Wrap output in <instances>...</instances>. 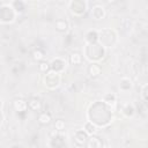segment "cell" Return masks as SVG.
Masks as SVG:
<instances>
[{"label": "cell", "instance_id": "cell-22", "mask_svg": "<svg viewBox=\"0 0 148 148\" xmlns=\"http://www.w3.org/2000/svg\"><path fill=\"white\" fill-rule=\"evenodd\" d=\"M121 112H123V114H124L126 118H131V117L134 116L135 109H134V106H133L132 104H125V105H123V108H121Z\"/></svg>", "mask_w": 148, "mask_h": 148}, {"label": "cell", "instance_id": "cell-26", "mask_svg": "<svg viewBox=\"0 0 148 148\" xmlns=\"http://www.w3.org/2000/svg\"><path fill=\"white\" fill-rule=\"evenodd\" d=\"M38 71L40 73H47L50 71V62L46 61V60H43L40 62H38Z\"/></svg>", "mask_w": 148, "mask_h": 148}, {"label": "cell", "instance_id": "cell-6", "mask_svg": "<svg viewBox=\"0 0 148 148\" xmlns=\"http://www.w3.org/2000/svg\"><path fill=\"white\" fill-rule=\"evenodd\" d=\"M69 10L72 15L76 17H81L87 13L88 3L84 0H73L69 2Z\"/></svg>", "mask_w": 148, "mask_h": 148}, {"label": "cell", "instance_id": "cell-21", "mask_svg": "<svg viewBox=\"0 0 148 148\" xmlns=\"http://www.w3.org/2000/svg\"><path fill=\"white\" fill-rule=\"evenodd\" d=\"M89 136L90 135H95L96 134V132H97V130H98V127L96 126V125H94L92 123H90V121H88L87 120V123L84 124V126H83V128H82Z\"/></svg>", "mask_w": 148, "mask_h": 148}, {"label": "cell", "instance_id": "cell-9", "mask_svg": "<svg viewBox=\"0 0 148 148\" xmlns=\"http://www.w3.org/2000/svg\"><path fill=\"white\" fill-rule=\"evenodd\" d=\"M88 138H89V135H88L83 130H77V131H75L74 134H73V141H74V143H75L77 147H83V146H86Z\"/></svg>", "mask_w": 148, "mask_h": 148}, {"label": "cell", "instance_id": "cell-24", "mask_svg": "<svg viewBox=\"0 0 148 148\" xmlns=\"http://www.w3.org/2000/svg\"><path fill=\"white\" fill-rule=\"evenodd\" d=\"M32 58H34V60L40 62V61H43L44 58H45V52H44L42 49H35V50L32 51Z\"/></svg>", "mask_w": 148, "mask_h": 148}, {"label": "cell", "instance_id": "cell-12", "mask_svg": "<svg viewBox=\"0 0 148 148\" xmlns=\"http://www.w3.org/2000/svg\"><path fill=\"white\" fill-rule=\"evenodd\" d=\"M28 109L34 112H40L43 109V102L38 97H31L28 101Z\"/></svg>", "mask_w": 148, "mask_h": 148}, {"label": "cell", "instance_id": "cell-18", "mask_svg": "<svg viewBox=\"0 0 148 148\" xmlns=\"http://www.w3.org/2000/svg\"><path fill=\"white\" fill-rule=\"evenodd\" d=\"M69 64L73 65V66H79L82 64L83 61V56L80 53V52H72L71 56H69Z\"/></svg>", "mask_w": 148, "mask_h": 148}, {"label": "cell", "instance_id": "cell-25", "mask_svg": "<svg viewBox=\"0 0 148 148\" xmlns=\"http://www.w3.org/2000/svg\"><path fill=\"white\" fill-rule=\"evenodd\" d=\"M65 128H66V123H65V120H62V119H57V120L54 121V131L61 133V132L65 131Z\"/></svg>", "mask_w": 148, "mask_h": 148}, {"label": "cell", "instance_id": "cell-2", "mask_svg": "<svg viewBox=\"0 0 148 148\" xmlns=\"http://www.w3.org/2000/svg\"><path fill=\"white\" fill-rule=\"evenodd\" d=\"M106 54V49H104L101 44H86L83 50V56L90 62H98L104 59Z\"/></svg>", "mask_w": 148, "mask_h": 148}, {"label": "cell", "instance_id": "cell-3", "mask_svg": "<svg viewBox=\"0 0 148 148\" xmlns=\"http://www.w3.org/2000/svg\"><path fill=\"white\" fill-rule=\"evenodd\" d=\"M97 32H98V44H101L104 49L112 47L117 43L118 36L113 29L104 28Z\"/></svg>", "mask_w": 148, "mask_h": 148}, {"label": "cell", "instance_id": "cell-1", "mask_svg": "<svg viewBox=\"0 0 148 148\" xmlns=\"http://www.w3.org/2000/svg\"><path fill=\"white\" fill-rule=\"evenodd\" d=\"M87 119L97 127H108L113 120V109L103 101H96L88 108Z\"/></svg>", "mask_w": 148, "mask_h": 148}, {"label": "cell", "instance_id": "cell-14", "mask_svg": "<svg viewBox=\"0 0 148 148\" xmlns=\"http://www.w3.org/2000/svg\"><path fill=\"white\" fill-rule=\"evenodd\" d=\"M88 74L92 79L98 77L102 74V66L99 65V62H90L88 67Z\"/></svg>", "mask_w": 148, "mask_h": 148}, {"label": "cell", "instance_id": "cell-15", "mask_svg": "<svg viewBox=\"0 0 148 148\" xmlns=\"http://www.w3.org/2000/svg\"><path fill=\"white\" fill-rule=\"evenodd\" d=\"M54 27H56V30L58 32H66L69 28V23L65 18H58L54 23Z\"/></svg>", "mask_w": 148, "mask_h": 148}, {"label": "cell", "instance_id": "cell-7", "mask_svg": "<svg viewBox=\"0 0 148 148\" xmlns=\"http://www.w3.org/2000/svg\"><path fill=\"white\" fill-rule=\"evenodd\" d=\"M56 134H53L50 139V147L51 148H66V136L62 135L59 132H54Z\"/></svg>", "mask_w": 148, "mask_h": 148}, {"label": "cell", "instance_id": "cell-11", "mask_svg": "<svg viewBox=\"0 0 148 148\" xmlns=\"http://www.w3.org/2000/svg\"><path fill=\"white\" fill-rule=\"evenodd\" d=\"M90 14H91V17L94 20H103L105 16H106V12H105V8L101 5H96L91 8L90 10Z\"/></svg>", "mask_w": 148, "mask_h": 148}, {"label": "cell", "instance_id": "cell-23", "mask_svg": "<svg viewBox=\"0 0 148 148\" xmlns=\"http://www.w3.org/2000/svg\"><path fill=\"white\" fill-rule=\"evenodd\" d=\"M10 6L13 7V9L15 10V13L16 14H21V13H23L24 12V9H25V5H24V2L23 1H13L12 3H10Z\"/></svg>", "mask_w": 148, "mask_h": 148}, {"label": "cell", "instance_id": "cell-20", "mask_svg": "<svg viewBox=\"0 0 148 148\" xmlns=\"http://www.w3.org/2000/svg\"><path fill=\"white\" fill-rule=\"evenodd\" d=\"M103 102L106 103L109 106H111V108L113 109V108L116 106V104H117V97H116V95H114L113 92H109V94H106V95L104 96Z\"/></svg>", "mask_w": 148, "mask_h": 148}, {"label": "cell", "instance_id": "cell-28", "mask_svg": "<svg viewBox=\"0 0 148 148\" xmlns=\"http://www.w3.org/2000/svg\"><path fill=\"white\" fill-rule=\"evenodd\" d=\"M2 121H3V114H2V112H1V110H0V125L2 124Z\"/></svg>", "mask_w": 148, "mask_h": 148}, {"label": "cell", "instance_id": "cell-13", "mask_svg": "<svg viewBox=\"0 0 148 148\" xmlns=\"http://www.w3.org/2000/svg\"><path fill=\"white\" fill-rule=\"evenodd\" d=\"M87 148H103V141L97 135H90L86 143Z\"/></svg>", "mask_w": 148, "mask_h": 148}, {"label": "cell", "instance_id": "cell-29", "mask_svg": "<svg viewBox=\"0 0 148 148\" xmlns=\"http://www.w3.org/2000/svg\"><path fill=\"white\" fill-rule=\"evenodd\" d=\"M1 106H2V98L0 97V110H1Z\"/></svg>", "mask_w": 148, "mask_h": 148}, {"label": "cell", "instance_id": "cell-17", "mask_svg": "<svg viewBox=\"0 0 148 148\" xmlns=\"http://www.w3.org/2000/svg\"><path fill=\"white\" fill-rule=\"evenodd\" d=\"M38 123L43 126H47L52 123V116L50 112H39L38 114Z\"/></svg>", "mask_w": 148, "mask_h": 148}, {"label": "cell", "instance_id": "cell-10", "mask_svg": "<svg viewBox=\"0 0 148 148\" xmlns=\"http://www.w3.org/2000/svg\"><path fill=\"white\" fill-rule=\"evenodd\" d=\"M13 109L17 112V113H24L28 110V101L24 98H15L13 101Z\"/></svg>", "mask_w": 148, "mask_h": 148}, {"label": "cell", "instance_id": "cell-19", "mask_svg": "<svg viewBox=\"0 0 148 148\" xmlns=\"http://www.w3.org/2000/svg\"><path fill=\"white\" fill-rule=\"evenodd\" d=\"M132 88V81L130 77H121L119 81V89L123 91H128Z\"/></svg>", "mask_w": 148, "mask_h": 148}, {"label": "cell", "instance_id": "cell-27", "mask_svg": "<svg viewBox=\"0 0 148 148\" xmlns=\"http://www.w3.org/2000/svg\"><path fill=\"white\" fill-rule=\"evenodd\" d=\"M147 91H148V84L147 83H145L142 87H141V98H142V101H143V103H147V101H148V94H147Z\"/></svg>", "mask_w": 148, "mask_h": 148}, {"label": "cell", "instance_id": "cell-8", "mask_svg": "<svg viewBox=\"0 0 148 148\" xmlns=\"http://www.w3.org/2000/svg\"><path fill=\"white\" fill-rule=\"evenodd\" d=\"M65 68H66V60L62 58L57 57L50 61V71H52V72L61 74L65 71Z\"/></svg>", "mask_w": 148, "mask_h": 148}, {"label": "cell", "instance_id": "cell-5", "mask_svg": "<svg viewBox=\"0 0 148 148\" xmlns=\"http://www.w3.org/2000/svg\"><path fill=\"white\" fill-rule=\"evenodd\" d=\"M16 13L13 9V7L10 6V3H6L2 5L0 7V22L3 24H9L13 23L16 18Z\"/></svg>", "mask_w": 148, "mask_h": 148}, {"label": "cell", "instance_id": "cell-16", "mask_svg": "<svg viewBox=\"0 0 148 148\" xmlns=\"http://www.w3.org/2000/svg\"><path fill=\"white\" fill-rule=\"evenodd\" d=\"M86 44H97L98 43V32L96 30H89L86 36Z\"/></svg>", "mask_w": 148, "mask_h": 148}, {"label": "cell", "instance_id": "cell-4", "mask_svg": "<svg viewBox=\"0 0 148 148\" xmlns=\"http://www.w3.org/2000/svg\"><path fill=\"white\" fill-rule=\"evenodd\" d=\"M43 83H44V86H45L47 89L54 90V89H57V88L60 86V83H61V75H60L59 73L49 71L47 73L44 74Z\"/></svg>", "mask_w": 148, "mask_h": 148}]
</instances>
